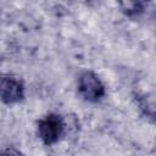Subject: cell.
I'll return each instance as SVG.
<instances>
[{"mask_svg": "<svg viewBox=\"0 0 156 156\" xmlns=\"http://www.w3.org/2000/svg\"><path fill=\"white\" fill-rule=\"evenodd\" d=\"M66 132V123L61 115L50 112L38 121L37 133L44 145L51 146L58 143Z\"/></svg>", "mask_w": 156, "mask_h": 156, "instance_id": "6da1fadb", "label": "cell"}, {"mask_svg": "<svg viewBox=\"0 0 156 156\" xmlns=\"http://www.w3.org/2000/svg\"><path fill=\"white\" fill-rule=\"evenodd\" d=\"M78 93L88 102H99L106 94V88L100 77L93 71H84L78 78Z\"/></svg>", "mask_w": 156, "mask_h": 156, "instance_id": "7a4b0ae2", "label": "cell"}, {"mask_svg": "<svg viewBox=\"0 0 156 156\" xmlns=\"http://www.w3.org/2000/svg\"><path fill=\"white\" fill-rule=\"evenodd\" d=\"M26 96V88L21 79L2 74L0 76V100L6 105L21 102Z\"/></svg>", "mask_w": 156, "mask_h": 156, "instance_id": "3957f363", "label": "cell"}, {"mask_svg": "<svg viewBox=\"0 0 156 156\" xmlns=\"http://www.w3.org/2000/svg\"><path fill=\"white\" fill-rule=\"evenodd\" d=\"M119 11L128 18L141 17L149 9L150 0H117Z\"/></svg>", "mask_w": 156, "mask_h": 156, "instance_id": "277c9868", "label": "cell"}, {"mask_svg": "<svg viewBox=\"0 0 156 156\" xmlns=\"http://www.w3.org/2000/svg\"><path fill=\"white\" fill-rule=\"evenodd\" d=\"M84 1H87V2H90V1H94V0H84Z\"/></svg>", "mask_w": 156, "mask_h": 156, "instance_id": "5b68a950", "label": "cell"}]
</instances>
